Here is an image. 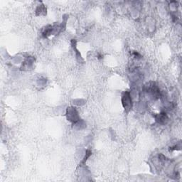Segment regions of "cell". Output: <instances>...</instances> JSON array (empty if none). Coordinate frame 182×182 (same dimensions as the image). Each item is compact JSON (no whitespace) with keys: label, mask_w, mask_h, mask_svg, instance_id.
<instances>
[{"label":"cell","mask_w":182,"mask_h":182,"mask_svg":"<svg viewBox=\"0 0 182 182\" xmlns=\"http://www.w3.org/2000/svg\"><path fill=\"white\" fill-rule=\"evenodd\" d=\"M122 101L125 110H126L127 112H129L132 108V99L131 97H130V93H128V92L125 93L124 95H123Z\"/></svg>","instance_id":"obj_1"},{"label":"cell","mask_w":182,"mask_h":182,"mask_svg":"<svg viewBox=\"0 0 182 182\" xmlns=\"http://www.w3.org/2000/svg\"><path fill=\"white\" fill-rule=\"evenodd\" d=\"M156 120L160 124H165L168 120V117L166 113H160L156 116Z\"/></svg>","instance_id":"obj_2"}]
</instances>
